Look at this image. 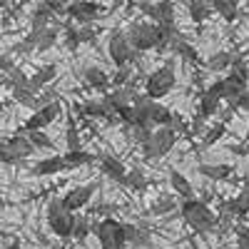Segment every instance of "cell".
Returning a JSON list of instances; mask_svg holds the SVG:
<instances>
[{"label":"cell","mask_w":249,"mask_h":249,"mask_svg":"<svg viewBox=\"0 0 249 249\" xmlns=\"http://www.w3.org/2000/svg\"><path fill=\"white\" fill-rule=\"evenodd\" d=\"M179 214L184 219V224L190 227L192 232L197 234H212L217 230V214L210 210V204H204L202 199H182L179 202Z\"/></svg>","instance_id":"6da1fadb"},{"label":"cell","mask_w":249,"mask_h":249,"mask_svg":"<svg viewBox=\"0 0 249 249\" xmlns=\"http://www.w3.org/2000/svg\"><path fill=\"white\" fill-rule=\"evenodd\" d=\"M132 110H135V124H144V127H167L172 124L175 112L167 110L160 100H152L147 95H137V100L132 102Z\"/></svg>","instance_id":"7a4b0ae2"},{"label":"cell","mask_w":249,"mask_h":249,"mask_svg":"<svg viewBox=\"0 0 249 249\" xmlns=\"http://www.w3.org/2000/svg\"><path fill=\"white\" fill-rule=\"evenodd\" d=\"M127 40L135 53H150V50H164L162 45V30L160 25L150 23V20H137V23H132L127 30Z\"/></svg>","instance_id":"3957f363"},{"label":"cell","mask_w":249,"mask_h":249,"mask_svg":"<svg viewBox=\"0 0 249 249\" xmlns=\"http://www.w3.org/2000/svg\"><path fill=\"white\" fill-rule=\"evenodd\" d=\"M175 88H177V72H175L172 60H167L164 65H160L157 70H152L144 77V95L152 97V100L167 97Z\"/></svg>","instance_id":"277c9868"},{"label":"cell","mask_w":249,"mask_h":249,"mask_svg":"<svg viewBox=\"0 0 249 249\" xmlns=\"http://www.w3.org/2000/svg\"><path fill=\"white\" fill-rule=\"evenodd\" d=\"M48 230L60 237V239H70L72 230H75V212H70L65 204H62V197H53L48 202Z\"/></svg>","instance_id":"5b68a950"},{"label":"cell","mask_w":249,"mask_h":249,"mask_svg":"<svg viewBox=\"0 0 249 249\" xmlns=\"http://www.w3.org/2000/svg\"><path fill=\"white\" fill-rule=\"evenodd\" d=\"M177 144V130L175 127H157L152 130V137L142 144V155L144 160H162L172 152V147Z\"/></svg>","instance_id":"8992f818"},{"label":"cell","mask_w":249,"mask_h":249,"mask_svg":"<svg viewBox=\"0 0 249 249\" xmlns=\"http://www.w3.org/2000/svg\"><path fill=\"white\" fill-rule=\"evenodd\" d=\"M95 237L100 242V249H124L127 247V234H124V222L115 217H105L97 222Z\"/></svg>","instance_id":"52a82bcc"},{"label":"cell","mask_w":249,"mask_h":249,"mask_svg":"<svg viewBox=\"0 0 249 249\" xmlns=\"http://www.w3.org/2000/svg\"><path fill=\"white\" fill-rule=\"evenodd\" d=\"M107 55L112 60L115 68H124V65H132L137 53L132 50L130 40H127V33L122 28H112L107 33Z\"/></svg>","instance_id":"ba28073f"},{"label":"cell","mask_w":249,"mask_h":249,"mask_svg":"<svg viewBox=\"0 0 249 249\" xmlns=\"http://www.w3.org/2000/svg\"><path fill=\"white\" fill-rule=\"evenodd\" d=\"M222 102H224V82H222V80H214L212 85L202 92V97H199L197 117H199V120H212V117L219 112Z\"/></svg>","instance_id":"9c48e42d"},{"label":"cell","mask_w":249,"mask_h":249,"mask_svg":"<svg viewBox=\"0 0 249 249\" xmlns=\"http://www.w3.org/2000/svg\"><path fill=\"white\" fill-rule=\"evenodd\" d=\"M65 15L75 20L77 25H90L102 15V5L95 3V0H70L65 8Z\"/></svg>","instance_id":"30bf717a"},{"label":"cell","mask_w":249,"mask_h":249,"mask_svg":"<svg viewBox=\"0 0 249 249\" xmlns=\"http://www.w3.org/2000/svg\"><path fill=\"white\" fill-rule=\"evenodd\" d=\"M60 112H62V105L55 100V102H50V105H45V107H40V110H35L25 122H23V135H28V132H37V130H45L48 124H53L57 117H60Z\"/></svg>","instance_id":"8fae6325"},{"label":"cell","mask_w":249,"mask_h":249,"mask_svg":"<svg viewBox=\"0 0 249 249\" xmlns=\"http://www.w3.org/2000/svg\"><path fill=\"white\" fill-rule=\"evenodd\" d=\"M97 192V184H77V187H72V190L62 197V204L68 207L70 212H80L82 207H88L90 204V199H92V195Z\"/></svg>","instance_id":"7c38bea8"},{"label":"cell","mask_w":249,"mask_h":249,"mask_svg":"<svg viewBox=\"0 0 249 249\" xmlns=\"http://www.w3.org/2000/svg\"><path fill=\"white\" fill-rule=\"evenodd\" d=\"M102 100L107 102V107L112 112H117L122 107H130L132 102L137 100V92H135L132 85H127V88H112V92H105V97H102Z\"/></svg>","instance_id":"4fadbf2b"},{"label":"cell","mask_w":249,"mask_h":249,"mask_svg":"<svg viewBox=\"0 0 249 249\" xmlns=\"http://www.w3.org/2000/svg\"><path fill=\"white\" fill-rule=\"evenodd\" d=\"M57 77V65L55 62H48V65H43V68H37L33 75H30V80H28V88L35 92V95H40L43 92L50 82Z\"/></svg>","instance_id":"5bb4252c"},{"label":"cell","mask_w":249,"mask_h":249,"mask_svg":"<svg viewBox=\"0 0 249 249\" xmlns=\"http://www.w3.org/2000/svg\"><path fill=\"white\" fill-rule=\"evenodd\" d=\"M97 162H100V170H102V175H105V177H110L112 182H120V184L124 182L127 167H124V162L120 157H115V155H100Z\"/></svg>","instance_id":"9a60e30c"},{"label":"cell","mask_w":249,"mask_h":249,"mask_svg":"<svg viewBox=\"0 0 249 249\" xmlns=\"http://www.w3.org/2000/svg\"><path fill=\"white\" fill-rule=\"evenodd\" d=\"M170 48H172V53L179 57V60H184V62H190V65H199V53L192 48V43L187 40L182 33H177L175 37H172V43H170Z\"/></svg>","instance_id":"2e32d148"},{"label":"cell","mask_w":249,"mask_h":249,"mask_svg":"<svg viewBox=\"0 0 249 249\" xmlns=\"http://www.w3.org/2000/svg\"><path fill=\"white\" fill-rule=\"evenodd\" d=\"M35 177H53V175H60L65 172V160L62 155H53V157H45V160H37L30 170Z\"/></svg>","instance_id":"e0dca14e"},{"label":"cell","mask_w":249,"mask_h":249,"mask_svg":"<svg viewBox=\"0 0 249 249\" xmlns=\"http://www.w3.org/2000/svg\"><path fill=\"white\" fill-rule=\"evenodd\" d=\"M222 210H224L227 214H232L234 219H244V217L249 214V187H242L237 197L227 199V202L222 204Z\"/></svg>","instance_id":"ac0fdd59"},{"label":"cell","mask_w":249,"mask_h":249,"mask_svg":"<svg viewBox=\"0 0 249 249\" xmlns=\"http://www.w3.org/2000/svg\"><path fill=\"white\" fill-rule=\"evenodd\" d=\"M82 80H85V85L92 88V90H100V92L110 90V75L97 65H88L85 70H82Z\"/></svg>","instance_id":"d6986e66"},{"label":"cell","mask_w":249,"mask_h":249,"mask_svg":"<svg viewBox=\"0 0 249 249\" xmlns=\"http://www.w3.org/2000/svg\"><path fill=\"white\" fill-rule=\"evenodd\" d=\"M124 234H127V244H132L137 249L152 247V234L144 224H124Z\"/></svg>","instance_id":"ffe728a7"},{"label":"cell","mask_w":249,"mask_h":249,"mask_svg":"<svg viewBox=\"0 0 249 249\" xmlns=\"http://www.w3.org/2000/svg\"><path fill=\"white\" fill-rule=\"evenodd\" d=\"M222 82H224V102L232 105L242 92H247V82L249 80H244V77H239L234 72H227V77H222Z\"/></svg>","instance_id":"44dd1931"},{"label":"cell","mask_w":249,"mask_h":249,"mask_svg":"<svg viewBox=\"0 0 249 249\" xmlns=\"http://www.w3.org/2000/svg\"><path fill=\"white\" fill-rule=\"evenodd\" d=\"M170 184H172V192L179 199H195V187H192V182L187 179L182 172L170 170Z\"/></svg>","instance_id":"7402d4cb"},{"label":"cell","mask_w":249,"mask_h":249,"mask_svg":"<svg viewBox=\"0 0 249 249\" xmlns=\"http://www.w3.org/2000/svg\"><path fill=\"white\" fill-rule=\"evenodd\" d=\"M177 207H179V202H177V195H175V192L160 195V197L150 204V214H152V217H164V214H172Z\"/></svg>","instance_id":"603a6c76"},{"label":"cell","mask_w":249,"mask_h":249,"mask_svg":"<svg viewBox=\"0 0 249 249\" xmlns=\"http://www.w3.org/2000/svg\"><path fill=\"white\" fill-rule=\"evenodd\" d=\"M53 20H55V13L50 8V0H40V3L35 5V10H33L30 25L33 28H48V25H53Z\"/></svg>","instance_id":"cb8c5ba5"},{"label":"cell","mask_w":249,"mask_h":249,"mask_svg":"<svg viewBox=\"0 0 249 249\" xmlns=\"http://www.w3.org/2000/svg\"><path fill=\"white\" fill-rule=\"evenodd\" d=\"M210 8L227 23H234L239 15V0H210Z\"/></svg>","instance_id":"d4e9b609"},{"label":"cell","mask_w":249,"mask_h":249,"mask_svg":"<svg viewBox=\"0 0 249 249\" xmlns=\"http://www.w3.org/2000/svg\"><path fill=\"white\" fill-rule=\"evenodd\" d=\"M80 110H82V115H88V117H92V120H110L115 112L107 107V102L105 100H88V102H82L80 105Z\"/></svg>","instance_id":"484cf974"},{"label":"cell","mask_w":249,"mask_h":249,"mask_svg":"<svg viewBox=\"0 0 249 249\" xmlns=\"http://www.w3.org/2000/svg\"><path fill=\"white\" fill-rule=\"evenodd\" d=\"M155 8H157L155 25H160V28H172V25H175V3H172V0H157Z\"/></svg>","instance_id":"4316f807"},{"label":"cell","mask_w":249,"mask_h":249,"mask_svg":"<svg viewBox=\"0 0 249 249\" xmlns=\"http://www.w3.org/2000/svg\"><path fill=\"white\" fill-rule=\"evenodd\" d=\"M197 172L207 179H212V182H224V179H230L232 177V167L230 164H199Z\"/></svg>","instance_id":"83f0119b"},{"label":"cell","mask_w":249,"mask_h":249,"mask_svg":"<svg viewBox=\"0 0 249 249\" xmlns=\"http://www.w3.org/2000/svg\"><path fill=\"white\" fill-rule=\"evenodd\" d=\"M184 5H187V13H190L192 18V23L202 25L207 18H210L212 8H210V0H184Z\"/></svg>","instance_id":"f1b7e54d"},{"label":"cell","mask_w":249,"mask_h":249,"mask_svg":"<svg viewBox=\"0 0 249 249\" xmlns=\"http://www.w3.org/2000/svg\"><path fill=\"white\" fill-rule=\"evenodd\" d=\"M232 57H234V53H230V50H217V53L210 55V60H207V70H210V72L230 70L232 68Z\"/></svg>","instance_id":"f546056e"},{"label":"cell","mask_w":249,"mask_h":249,"mask_svg":"<svg viewBox=\"0 0 249 249\" xmlns=\"http://www.w3.org/2000/svg\"><path fill=\"white\" fill-rule=\"evenodd\" d=\"M122 184L127 187V190H132V192H144L147 190V175H144L142 167H132V170H127Z\"/></svg>","instance_id":"4dcf8cb0"},{"label":"cell","mask_w":249,"mask_h":249,"mask_svg":"<svg viewBox=\"0 0 249 249\" xmlns=\"http://www.w3.org/2000/svg\"><path fill=\"white\" fill-rule=\"evenodd\" d=\"M8 142H10V147L15 150V155L20 157V160H28L33 152H35V147H33V142L28 140V135H23V132H18V135H13V137H8Z\"/></svg>","instance_id":"1f68e13d"},{"label":"cell","mask_w":249,"mask_h":249,"mask_svg":"<svg viewBox=\"0 0 249 249\" xmlns=\"http://www.w3.org/2000/svg\"><path fill=\"white\" fill-rule=\"evenodd\" d=\"M62 160H65V170H80L85 167V164H92L95 157L85 150H75V152H65L62 155Z\"/></svg>","instance_id":"d6a6232c"},{"label":"cell","mask_w":249,"mask_h":249,"mask_svg":"<svg viewBox=\"0 0 249 249\" xmlns=\"http://www.w3.org/2000/svg\"><path fill=\"white\" fill-rule=\"evenodd\" d=\"M224 135H227V124L224 122L207 124V130L202 132V147H212V144H217Z\"/></svg>","instance_id":"836d02e7"},{"label":"cell","mask_w":249,"mask_h":249,"mask_svg":"<svg viewBox=\"0 0 249 249\" xmlns=\"http://www.w3.org/2000/svg\"><path fill=\"white\" fill-rule=\"evenodd\" d=\"M13 100L18 102V105H23V107H30L33 112L37 110V95L30 90V88H13L10 90Z\"/></svg>","instance_id":"e575fe53"},{"label":"cell","mask_w":249,"mask_h":249,"mask_svg":"<svg viewBox=\"0 0 249 249\" xmlns=\"http://www.w3.org/2000/svg\"><path fill=\"white\" fill-rule=\"evenodd\" d=\"M60 25L57 23H53V25H48L45 30H43V35H40V43H37V50L35 53H48L55 43H57V37H60Z\"/></svg>","instance_id":"d590c367"},{"label":"cell","mask_w":249,"mask_h":249,"mask_svg":"<svg viewBox=\"0 0 249 249\" xmlns=\"http://www.w3.org/2000/svg\"><path fill=\"white\" fill-rule=\"evenodd\" d=\"M65 147H68V152L82 150V140H80V130H77V122H75L72 117L68 120V127H65Z\"/></svg>","instance_id":"8d00e7d4"},{"label":"cell","mask_w":249,"mask_h":249,"mask_svg":"<svg viewBox=\"0 0 249 249\" xmlns=\"http://www.w3.org/2000/svg\"><path fill=\"white\" fill-rule=\"evenodd\" d=\"M95 222H90L88 217H77L75 214V230H72V239L75 242H85L90 232H95Z\"/></svg>","instance_id":"74e56055"},{"label":"cell","mask_w":249,"mask_h":249,"mask_svg":"<svg viewBox=\"0 0 249 249\" xmlns=\"http://www.w3.org/2000/svg\"><path fill=\"white\" fill-rule=\"evenodd\" d=\"M110 85L112 88H127V85H132V65L117 68L115 75L110 77Z\"/></svg>","instance_id":"f35d334b"},{"label":"cell","mask_w":249,"mask_h":249,"mask_svg":"<svg viewBox=\"0 0 249 249\" xmlns=\"http://www.w3.org/2000/svg\"><path fill=\"white\" fill-rule=\"evenodd\" d=\"M62 40H65V48H68L70 53H75V50L80 48L77 25H72V23H65V25H62Z\"/></svg>","instance_id":"ab89813d"},{"label":"cell","mask_w":249,"mask_h":249,"mask_svg":"<svg viewBox=\"0 0 249 249\" xmlns=\"http://www.w3.org/2000/svg\"><path fill=\"white\" fill-rule=\"evenodd\" d=\"M127 135L142 147V144L152 137V127H144V124H127Z\"/></svg>","instance_id":"60d3db41"},{"label":"cell","mask_w":249,"mask_h":249,"mask_svg":"<svg viewBox=\"0 0 249 249\" xmlns=\"http://www.w3.org/2000/svg\"><path fill=\"white\" fill-rule=\"evenodd\" d=\"M0 162H3V164H18V162H23V160L15 155V150L10 147L8 140H0Z\"/></svg>","instance_id":"b9f144b4"},{"label":"cell","mask_w":249,"mask_h":249,"mask_svg":"<svg viewBox=\"0 0 249 249\" xmlns=\"http://www.w3.org/2000/svg\"><path fill=\"white\" fill-rule=\"evenodd\" d=\"M28 140L33 142V147H35V150H50V147H53V140H50L43 130H37V132H28Z\"/></svg>","instance_id":"7bdbcfd3"},{"label":"cell","mask_w":249,"mask_h":249,"mask_svg":"<svg viewBox=\"0 0 249 249\" xmlns=\"http://www.w3.org/2000/svg\"><path fill=\"white\" fill-rule=\"evenodd\" d=\"M77 35H80V45L82 43H95L97 40V30H95L92 23L90 25H77Z\"/></svg>","instance_id":"ee69618b"},{"label":"cell","mask_w":249,"mask_h":249,"mask_svg":"<svg viewBox=\"0 0 249 249\" xmlns=\"http://www.w3.org/2000/svg\"><path fill=\"white\" fill-rule=\"evenodd\" d=\"M137 8H140V13H142L144 18H150V23H155V18H157V8H155V3H150V0H140Z\"/></svg>","instance_id":"f6af8a7d"},{"label":"cell","mask_w":249,"mask_h":249,"mask_svg":"<svg viewBox=\"0 0 249 249\" xmlns=\"http://www.w3.org/2000/svg\"><path fill=\"white\" fill-rule=\"evenodd\" d=\"M234 237H237V244H247L249 247V224H237L234 227Z\"/></svg>","instance_id":"bcb514c9"},{"label":"cell","mask_w":249,"mask_h":249,"mask_svg":"<svg viewBox=\"0 0 249 249\" xmlns=\"http://www.w3.org/2000/svg\"><path fill=\"white\" fill-rule=\"evenodd\" d=\"M232 110H242V112H249V90L247 92H242L234 102H232V105H230Z\"/></svg>","instance_id":"7dc6e473"},{"label":"cell","mask_w":249,"mask_h":249,"mask_svg":"<svg viewBox=\"0 0 249 249\" xmlns=\"http://www.w3.org/2000/svg\"><path fill=\"white\" fill-rule=\"evenodd\" d=\"M13 68H15L13 57H10V55H3V53H0V72H5V75H8V72H10Z\"/></svg>","instance_id":"c3c4849f"},{"label":"cell","mask_w":249,"mask_h":249,"mask_svg":"<svg viewBox=\"0 0 249 249\" xmlns=\"http://www.w3.org/2000/svg\"><path fill=\"white\" fill-rule=\"evenodd\" d=\"M227 150L234 152V155H247V152H249L247 147H239V144H227Z\"/></svg>","instance_id":"681fc988"},{"label":"cell","mask_w":249,"mask_h":249,"mask_svg":"<svg viewBox=\"0 0 249 249\" xmlns=\"http://www.w3.org/2000/svg\"><path fill=\"white\" fill-rule=\"evenodd\" d=\"M5 249H23V244H20L18 239H13V242H10V244L5 247Z\"/></svg>","instance_id":"f907efd6"},{"label":"cell","mask_w":249,"mask_h":249,"mask_svg":"<svg viewBox=\"0 0 249 249\" xmlns=\"http://www.w3.org/2000/svg\"><path fill=\"white\" fill-rule=\"evenodd\" d=\"M234 249H249V247H247V244H237Z\"/></svg>","instance_id":"816d5d0a"},{"label":"cell","mask_w":249,"mask_h":249,"mask_svg":"<svg viewBox=\"0 0 249 249\" xmlns=\"http://www.w3.org/2000/svg\"><path fill=\"white\" fill-rule=\"evenodd\" d=\"M3 107H5V105H3V100H0V112H3Z\"/></svg>","instance_id":"f5cc1de1"},{"label":"cell","mask_w":249,"mask_h":249,"mask_svg":"<svg viewBox=\"0 0 249 249\" xmlns=\"http://www.w3.org/2000/svg\"><path fill=\"white\" fill-rule=\"evenodd\" d=\"M190 249H197V244H192V247H190Z\"/></svg>","instance_id":"db71d44e"},{"label":"cell","mask_w":249,"mask_h":249,"mask_svg":"<svg viewBox=\"0 0 249 249\" xmlns=\"http://www.w3.org/2000/svg\"><path fill=\"white\" fill-rule=\"evenodd\" d=\"M247 175H249V167H247Z\"/></svg>","instance_id":"11a10c76"},{"label":"cell","mask_w":249,"mask_h":249,"mask_svg":"<svg viewBox=\"0 0 249 249\" xmlns=\"http://www.w3.org/2000/svg\"><path fill=\"white\" fill-rule=\"evenodd\" d=\"M0 82H3V77H0Z\"/></svg>","instance_id":"9f6ffc18"},{"label":"cell","mask_w":249,"mask_h":249,"mask_svg":"<svg viewBox=\"0 0 249 249\" xmlns=\"http://www.w3.org/2000/svg\"><path fill=\"white\" fill-rule=\"evenodd\" d=\"M135 3H140V0H135Z\"/></svg>","instance_id":"6f0895ef"},{"label":"cell","mask_w":249,"mask_h":249,"mask_svg":"<svg viewBox=\"0 0 249 249\" xmlns=\"http://www.w3.org/2000/svg\"><path fill=\"white\" fill-rule=\"evenodd\" d=\"M172 3H175V0H172Z\"/></svg>","instance_id":"680465c9"}]
</instances>
